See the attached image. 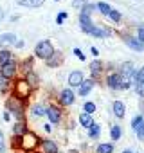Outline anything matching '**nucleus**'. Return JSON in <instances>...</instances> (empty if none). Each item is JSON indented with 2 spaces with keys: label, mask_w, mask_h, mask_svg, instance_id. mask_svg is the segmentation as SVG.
<instances>
[{
  "label": "nucleus",
  "mask_w": 144,
  "mask_h": 153,
  "mask_svg": "<svg viewBox=\"0 0 144 153\" xmlns=\"http://www.w3.org/2000/svg\"><path fill=\"white\" fill-rule=\"evenodd\" d=\"M79 123H81V126H85V128H90V126L94 124L92 115H90V114H85V112L79 115Z\"/></svg>",
  "instance_id": "obj_22"
},
{
  "label": "nucleus",
  "mask_w": 144,
  "mask_h": 153,
  "mask_svg": "<svg viewBox=\"0 0 144 153\" xmlns=\"http://www.w3.org/2000/svg\"><path fill=\"white\" fill-rule=\"evenodd\" d=\"M96 9H99V11H101L103 15H106V16H108V13L112 11V7H110V6H108L106 2H99V4L96 6Z\"/></svg>",
  "instance_id": "obj_26"
},
{
  "label": "nucleus",
  "mask_w": 144,
  "mask_h": 153,
  "mask_svg": "<svg viewBox=\"0 0 144 153\" xmlns=\"http://www.w3.org/2000/svg\"><path fill=\"white\" fill-rule=\"evenodd\" d=\"M142 121H144V117H142V115H137V117L131 121V128H133V130H137V128H139V124H140Z\"/></svg>",
  "instance_id": "obj_35"
},
{
  "label": "nucleus",
  "mask_w": 144,
  "mask_h": 153,
  "mask_svg": "<svg viewBox=\"0 0 144 153\" xmlns=\"http://www.w3.org/2000/svg\"><path fill=\"white\" fill-rule=\"evenodd\" d=\"M126 45H128L130 49H133V51H142V49H144V45H142L137 38H131V36L126 38Z\"/></svg>",
  "instance_id": "obj_20"
},
{
  "label": "nucleus",
  "mask_w": 144,
  "mask_h": 153,
  "mask_svg": "<svg viewBox=\"0 0 144 153\" xmlns=\"http://www.w3.org/2000/svg\"><path fill=\"white\" fill-rule=\"evenodd\" d=\"M92 87H94V79H87V81H83L78 88H79V96H87L90 90H92Z\"/></svg>",
  "instance_id": "obj_19"
},
{
  "label": "nucleus",
  "mask_w": 144,
  "mask_h": 153,
  "mask_svg": "<svg viewBox=\"0 0 144 153\" xmlns=\"http://www.w3.org/2000/svg\"><path fill=\"white\" fill-rule=\"evenodd\" d=\"M7 151V144H6V135L4 131L0 130V153H6Z\"/></svg>",
  "instance_id": "obj_30"
},
{
  "label": "nucleus",
  "mask_w": 144,
  "mask_h": 153,
  "mask_svg": "<svg viewBox=\"0 0 144 153\" xmlns=\"http://www.w3.org/2000/svg\"><path fill=\"white\" fill-rule=\"evenodd\" d=\"M15 43H16V34L15 33H4V34H0V47L15 45Z\"/></svg>",
  "instance_id": "obj_11"
},
{
  "label": "nucleus",
  "mask_w": 144,
  "mask_h": 153,
  "mask_svg": "<svg viewBox=\"0 0 144 153\" xmlns=\"http://www.w3.org/2000/svg\"><path fill=\"white\" fill-rule=\"evenodd\" d=\"M45 131H52V126L50 124H45Z\"/></svg>",
  "instance_id": "obj_46"
},
{
  "label": "nucleus",
  "mask_w": 144,
  "mask_h": 153,
  "mask_svg": "<svg viewBox=\"0 0 144 153\" xmlns=\"http://www.w3.org/2000/svg\"><path fill=\"white\" fill-rule=\"evenodd\" d=\"M38 148L42 153H58V144L52 139H40Z\"/></svg>",
  "instance_id": "obj_7"
},
{
  "label": "nucleus",
  "mask_w": 144,
  "mask_h": 153,
  "mask_svg": "<svg viewBox=\"0 0 144 153\" xmlns=\"http://www.w3.org/2000/svg\"><path fill=\"white\" fill-rule=\"evenodd\" d=\"M4 18V11H2V7H0V20Z\"/></svg>",
  "instance_id": "obj_47"
},
{
  "label": "nucleus",
  "mask_w": 144,
  "mask_h": 153,
  "mask_svg": "<svg viewBox=\"0 0 144 153\" xmlns=\"http://www.w3.org/2000/svg\"><path fill=\"white\" fill-rule=\"evenodd\" d=\"M122 153H135V151H133V149H124Z\"/></svg>",
  "instance_id": "obj_48"
},
{
  "label": "nucleus",
  "mask_w": 144,
  "mask_h": 153,
  "mask_svg": "<svg viewBox=\"0 0 144 153\" xmlns=\"http://www.w3.org/2000/svg\"><path fill=\"white\" fill-rule=\"evenodd\" d=\"M6 112H9L11 117H15L16 121H25V103L13 96L6 99Z\"/></svg>",
  "instance_id": "obj_1"
},
{
  "label": "nucleus",
  "mask_w": 144,
  "mask_h": 153,
  "mask_svg": "<svg viewBox=\"0 0 144 153\" xmlns=\"http://www.w3.org/2000/svg\"><path fill=\"white\" fill-rule=\"evenodd\" d=\"M11 59H15V56H13V52L9 49H2V51H0V65H6Z\"/></svg>",
  "instance_id": "obj_16"
},
{
  "label": "nucleus",
  "mask_w": 144,
  "mask_h": 153,
  "mask_svg": "<svg viewBox=\"0 0 144 153\" xmlns=\"http://www.w3.org/2000/svg\"><path fill=\"white\" fill-rule=\"evenodd\" d=\"M33 115H36V117L45 115V106H42V105H34V106H33Z\"/></svg>",
  "instance_id": "obj_27"
},
{
  "label": "nucleus",
  "mask_w": 144,
  "mask_h": 153,
  "mask_svg": "<svg viewBox=\"0 0 144 153\" xmlns=\"http://www.w3.org/2000/svg\"><path fill=\"white\" fill-rule=\"evenodd\" d=\"M101 70H103L101 61H97V59H96V61H92V63H90V72H92V76H97Z\"/></svg>",
  "instance_id": "obj_25"
},
{
  "label": "nucleus",
  "mask_w": 144,
  "mask_h": 153,
  "mask_svg": "<svg viewBox=\"0 0 144 153\" xmlns=\"http://www.w3.org/2000/svg\"><path fill=\"white\" fill-rule=\"evenodd\" d=\"M135 79H137V83H144V67L135 74Z\"/></svg>",
  "instance_id": "obj_38"
},
{
  "label": "nucleus",
  "mask_w": 144,
  "mask_h": 153,
  "mask_svg": "<svg viewBox=\"0 0 144 153\" xmlns=\"http://www.w3.org/2000/svg\"><path fill=\"white\" fill-rule=\"evenodd\" d=\"M2 119H4V121H9V119H11V114H9V112H4Z\"/></svg>",
  "instance_id": "obj_43"
},
{
  "label": "nucleus",
  "mask_w": 144,
  "mask_h": 153,
  "mask_svg": "<svg viewBox=\"0 0 144 153\" xmlns=\"http://www.w3.org/2000/svg\"><path fill=\"white\" fill-rule=\"evenodd\" d=\"M110 135H112L114 140H117V139L121 137V128H119V126H114V128L110 130Z\"/></svg>",
  "instance_id": "obj_33"
},
{
  "label": "nucleus",
  "mask_w": 144,
  "mask_h": 153,
  "mask_svg": "<svg viewBox=\"0 0 144 153\" xmlns=\"http://www.w3.org/2000/svg\"><path fill=\"white\" fill-rule=\"evenodd\" d=\"M27 131H29V128H27L25 121H16V123L13 124V135L22 137V135H24V133H27Z\"/></svg>",
  "instance_id": "obj_14"
},
{
  "label": "nucleus",
  "mask_w": 144,
  "mask_h": 153,
  "mask_svg": "<svg viewBox=\"0 0 144 153\" xmlns=\"http://www.w3.org/2000/svg\"><path fill=\"white\" fill-rule=\"evenodd\" d=\"M85 4H87V0H74V2H72V6H74V7H81V9H83Z\"/></svg>",
  "instance_id": "obj_40"
},
{
  "label": "nucleus",
  "mask_w": 144,
  "mask_h": 153,
  "mask_svg": "<svg viewBox=\"0 0 144 153\" xmlns=\"http://www.w3.org/2000/svg\"><path fill=\"white\" fill-rule=\"evenodd\" d=\"M31 92H33V88L27 85V81H25L24 78H18V79L13 83V87H11V96L16 97V99H20V101H24V103L29 99Z\"/></svg>",
  "instance_id": "obj_2"
},
{
  "label": "nucleus",
  "mask_w": 144,
  "mask_h": 153,
  "mask_svg": "<svg viewBox=\"0 0 144 153\" xmlns=\"http://www.w3.org/2000/svg\"><path fill=\"white\" fill-rule=\"evenodd\" d=\"M45 115L49 117V121H50L52 124H58V123L61 121V110H59L58 106H49V108H45Z\"/></svg>",
  "instance_id": "obj_8"
},
{
  "label": "nucleus",
  "mask_w": 144,
  "mask_h": 153,
  "mask_svg": "<svg viewBox=\"0 0 144 153\" xmlns=\"http://www.w3.org/2000/svg\"><path fill=\"white\" fill-rule=\"evenodd\" d=\"M18 70H22L24 76H25L27 72H31V70H33V58H25L22 63H18Z\"/></svg>",
  "instance_id": "obj_18"
},
{
  "label": "nucleus",
  "mask_w": 144,
  "mask_h": 153,
  "mask_svg": "<svg viewBox=\"0 0 144 153\" xmlns=\"http://www.w3.org/2000/svg\"><path fill=\"white\" fill-rule=\"evenodd\" d=\"M11 87H13L11 79H6L4 76H0V94H7V92H11Z\"/></svg>",
  "instance_id": "obj_17"
},
{
  "label": "nucleus",
  "mask_w": 144,
  "mask_h": 153,
  "mask_svg": "<svg viewBox=\"0 0 144 153\" xmlns=\"http://www.w3.org/2000/svg\"><path fill=\"white\" fill-rule=\"evenodd\" d=\"M24 79L27 81V85H29L31 88H38V83H40V78H38V74H36L34 70H31V72H27V74L24 76Z\"/></svg>",
  "instance_id": "obj_13"
},
{
  "label": "nucleus",
  "mask_w": 144,
  "mask_h": 153,
  "mask_svg": "<svg viewBox=\"0 0 144 153\" xmlns=\"http://www.w3.org/2000/svg\"><path fill=\"white\" fill-rule=\"evenodd\" d=\"M83 81H85V78H83V74H81L79 70L70 72V76H68V85H70V87H79Z\"/></svg>",
  "instance_id": "obj_10"
},
{
  "label": "nucleus",
  "mask_w": 144,
  "mask_h": 153,
  "mask_svg": "<svg viewBox=\"0 0 144 153\" xmlns=\"http://www.w3.org/2000/svg\"><path fill=\"white\" fill-rule=\"evenodd\" d=\"M20 144H22V137L13 135V139H11V148H13V149H20Z\"/></svg>",
  "instance_id": "obj_32"
},
{
  "label": "nucleus",
  "mask_w": 144,
  "mask_h": 153,
  "mask_svg": "<svg viewBox=\"0 0 144 153\" xmlns=\"http://www.w3.org/2000/svg\"><path fill=\"white\" fill-rule=\"evenodd\" d=\"M137 40L144 45V27H140V29H139V38H137Z\"/></svg>",
  "instance_id": "obj_41"
},
{
  "label": "nucleus",
  "mask_w": 144,
  "mask_h": 153,
  "mask_svg": "<svg viewBox=\"0 0 144 153\" xmlns=\"http://www.w3.org/2000/svg\"><path fill=\"white\" fill-rule=\"evenodd\" d=\"M61 59H63L61 54H59V52H54L49 59H45V63H47V67H58V65L61 63Z\"/></svg>",
  "instance_id": "obj_21"
},
{
  "label": "nucleus",
  "mask_w": 144,
  "mask_h": 153,
  "mask_svg": "<svg viewBox=\"0 0 144 153\" xmlns=\"http://www.w3.org/2000/svg\"><path fill=\"white\" fill-rule=\"evenodd\" d=\"M114 114H115L117 117H124V105H122L121 101H115V103H114Z\"/></svg>",
  "instance_id": "obj_24"
},
{
  "label": "nucleus",
  "mask_w": 144,
  "mask_h": 153,
  "mask_svg": "<svg viewBox=\"0 0 144 153\" xmlns=\"http://www.w3.org/2000/svg\"><path fill=\"white\" fill-rule=\"evenodd\" d=\"M112 151H114L112 144H99L97 146V153H112Z\"/></svg>",
  "instance_id": "obj_29"
},
{
  "label": "nucleus",
  "mask_w": 144,
  "mask_h": 153,
  "mask_svg": "<svg viewBox=\"0 0 144 153\" xmlns=\"http://www.w3.org/2000/svg\"><path fill=\"white\" fill-rule=\"evenodd\" d=\"M38 144H40V139H38V135L34 133V131H27V133H24L22 135V144H20V149H24V151H34L36 148H38Z\"/></svg>",
  "instance_id": "obj_4"
},
{
  "label": "nucleus",
  "mask_w": 144,
  "mask_h": 153,
  "mask_svg": "<svg viewBox=\"0 0 144 153\" xmlns=\"http://www.w3.org/2000/svg\"><path fill=\"white\" fill-rule=\"evenodd\" d=\"M88 34H92V36H96V38H105V36H108L110 33H108L106 29H99V27H96V25H94V27H92V31H90Z\"/></svg>",
  "instance_id": "obj_23"
},
{
  "label": "nucleus",
  "mask_w": 144,
  "mask_h": 153,
  "mask_svg": "<svg viewBox=\"0 0 144 153\" xmlns=\"http://www.w3.org/2000/svg\"><path fill=\"white\" fill-rule=\"evenodd\" d=\"M15 45H16V47H18V49H22V47H24V42H16V43H15Z\"/></svg>",
  "instance_id": "obj_45"
},
{
  "label": "nucleus",
  "mask_w": 144,
  "mask_h": 153,
  "mask_svg": "<svg viewBox=\"0 0 144 153\" xmlns=\"http://www.w3.org/2000/svg\"><path fill=\"white\" fill-rule=\"evenodd\" d=\"M54 52H56V51H54V45H52L49 40H42V42H38L36 47H34V56L40 58V59H43V61L49 59Z\"/></svg>",
  "instance_id": "obj_3"
},
{
  "label": "nucleus",
  "mask_w": 144,
  "mask_h": 153,
  "mask_svg": "<svg viewBox=\"0 0 144 153\" xmlns=\"http://www.w3.org/2000/svg\"><path fill=\"white\" fill-rule=\"evenodd\" d=\"M108 16H110L114 22H119V20H121V13H119V11H114V9L108 13Z\"/></svg>",
  "instance_id": "obj_37"
},
{
  "label": "nucleus",
  "mask_w": 144,
  "mask_h": 153,
  "mask_svg": "<svg viewBox=\"0 0 144 153\" xmlns=\"http://www.w3.org/2000/svg\"><path fill=\"white\" fill-rule=\"evenodd\" d=\"M68 153H78V149H70V151H68Z\"/></svg>",
  "instance_id": "obj_49"
},
{
  "label": "nucleus",
  "mask_w": 144,
  "mask_h": 153,
  "mask_svg": "<svg viewBox=\"0 0 144 153\" xmlns=\"http://www.w3.org/2000/svg\"><path fill=\"white\" fill-rule=\"evenodd\" d=\"M79 24H81V31H83V33H87V34H88V33L92 31V27H94V24H92L90 16H88V15H83V13L79 15Z\"/></svg>",
  "instance_id": "obj_12"
},
{
  "label": "nucleus",
  "mask_w": 144,
  "mask_h": 153,
  "mask_svg": "<svg viewBox=\"0 0 144 153\" xmlns=\"http://www.w3.org/2000/svg\"><path fill=\"white\" fill-rule=\"evenodd\" d=\"M108 87L114 88V90H121L122 88V76L121 74H110L108 79H106Z\"/></svg>",
  "instance_id": "obj_9"
},
{
  "label": "nucleus",
  "mask_w": 144,
  "mask_h": 153,
  "mask_svg": "<svg viewBox=\"0 0 144 153\" xmlns=\"http://www.w3.org/2000/svg\"><path fill=\"white\" fill-rule=\"evenodd\" d=\"M65 20H67V11H61V13L56 16V24H58V25H61Z\"/></svg>",
  "instance_id": "obj_34"
},
{
  "label": "nucleus",
  "mask_w": 144,
  "mask_h": 153,
  "mask_svg": "<svg viewBox=\"0 0 144 153\" xmlns=\"http://www.w3.org/2000/svg\"><path fill=\"white\" fill-rule=\"evenodd\" d=\"M43 2H45V0H18V6L34 9V7H40V6H43Z\"/></svg>",
  "instance_id": "obj_15"
},
{
  "label": "nucleus",
  "mask_w": 144,
  "mask_h": 153,
  "mask_svg": "<svg viewBox=\"0 0 144 153\" xmlns=\"http://www.w3.org/2000/svg\"><path fill=\"white\" fill-rule=\"evenodd\" d=\"M83 112H85V114H90V115H92V114L96 112V105H94V103H90V101H87V103L83 105Z\"/></svg>",
  "instance_id": "obj_31"
},
{
  "label": "nucleus",
  "mask_w": 144,
  "mask_h": 153,
  "mask_svg": "<svg viewBox=\"0 0 144 153\" xmlns=\"http://www.w3.org/2000/svg\"><path fill=\"white\" fill-rule=\"evenodd\" d=\"M90 51H92V54H94V56H99V51H97V47H92Z\"/></svg>",
  "instance_id": "obj_44"
},
{
  "label": "nucleus",
  "mask_w": 144,
  "mask_h": 153,
  "mask_svg": "<svg viewBox=\"0 0 144 153\" xmlns=\"http://www.w3.org/2000/svg\"><path fill=\"white\" fill-rule=\"evenodd\" d=\"M135 90H137V94H139L140 97H144V83H137V85H135Z\"/></svg>",
  "instance_id": "obj_39"
},
{
  "label": "nucleus",
  "mask_w": 144,
  "mask_h": 153,
  "mask_svg": "<svg viewBox=\"0 0 144 153\" xmlns=\"http://www.w3.org/2000/svg\"><path fill=\"white\" fill-rule=\"evenodd\" d=\"M74 101H76V96L72 92V88H63L59 92V105L61 106H70Z\"/></svg>",
  "instance_id": "obj_6"
},
{
  "label": "nucleus",
  "mask_w": 144,
  "mask_h": 153,
  "mask_svg": "<svg viewBox=\"0 0 144 153\" xmlns=\"http://www.w3.org/2000/svg\"><path fill=\"white\" fill-rule=\"evenodd\" d=\"M135 131H137V137H139L140 140H144V121H142V123L139 124V128H137Z\"/></svg>",
  "instance_id": "obj_36"
},
{
  "label": "nucleus",
  "mask_w": 144,
  "mask_h": 153,
  "mask_svg": "<svg viewBox=\"0 0 144 153\" xmlns=\"http://www.w3.org/2000/svg\"><path fill=\"white\" fill-rule=\"evenodd\" d=\"M56 2H59V0H56Z\"/></svg>",
  "instance_id": "obj_50"
},
{
  "label": "nucleus",
  "mask_w": 144,
  "mask_h": 153,
  "mask_svg": "<svg viewBox=\"0 0 144 153\" xmlns=\"http://www.w3.org/2000/svg\"><path fill=\"white\" fill-rule=\"evenodd\" d=\"M74 54H76V56H78V58H79L81 61H85V54H83V52H81L79 49H74Z\"/></svg>",
  "instance_id": "obj_42"
},
{
  "label": "nucleus",
  "mask_w": 144,
  "mask_h": 153,
  "mask_svg": "<svg viewBox=\"0 0 144 153\" xmlns=\"http://www.w3.org/2000/svg\"><path fill=\"white\" fill-rule=\"evenodd\" d=\"M16 74H18V61L16 59H11L6 65H0V76H4L6 79L13 81L16 78Z\"/></svg>",
  "instance_id": "obj_5"
},
{
  "label": "nucleus",
  "mask_w": 144,
  "mask_h": 153,
  "mask_svg": "<svg viewBox=\"0 0 144 153\" xmlns=\"http://www.w3.org/2000/svg\"><path fill=\"white\" fill-rule=\"evenodd\" d=\"M88 130H90V131H88V135H90V137H92V139H96V137H97V135H99V131H101V126H99V124H96V123H94V124H92V126H90V128H88Z\"/></svg>",
  "instance_id": "obj_28"
}]
</instances>
